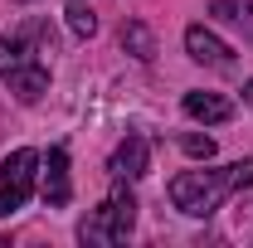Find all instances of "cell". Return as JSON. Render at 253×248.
<instances>
[{"label": "cell", "mask_w": 253, "mask_h": 248, "mask_svg": "<svg viewBox=\"0 0 253 248\" xmlns=\"http://www.w3.org/2000/svg\"><path fill=\"white\" fill-rule=\"evenodd\" d=\"M39 195H44V205H68L73 200V180H68V151L63 146H54L49 151V161H44V185H39Z\"/></svg>", "instance_id": "cell-6"}, {"label": "cell", "mask_w": 253, "mask_h": 248, "mask_svg": "<svg viewBox=\"0 0 253 248\" xmlns=\"http://www.w3.org/2000/svg\"><path fill=\"white\" fill-rule=\"evenodd\" d=\"M131 229H136V200H131V190L112 185V195L78 224V239L83 244H122Z\"/></svg>", "instance_id": "cell-3"}, {"label": "cell", "mask_w": 253, "mask_h": 248, "mask_svg": "<svg viewBox=\"0 0 253 248\" xmlns=\"http://www.w3.org/2000/svg\"><path fill=\"white\" fill-rule=\"evenodd\" d=\"M34 175H39V151H30V146H20L0 161V219L25 209V200L34 195Z\"/></svg>", "instance_id": "cell-4"}, {"label": "cell", "mask_w": 253, "mask_h": 248, "mask_svg": "<svg viewBox=\"0 0 253 248\" xmlns=\"http://www.w3.org/2000/svg\"><path fill=\"white\" fill-rule=\"evenodd\" d=\"M244 97H249V102H253V83H249V88H244Z\"/></svg>", "instance_id": "cell-13"}, {"label": "cell", "mask_w": 253, "mask_h": 248, "mask_svg": "<svg viewBox=\"0 0 253 248\" xmlns=\"http://www.w3.org/2000/svg\"><path fill=\"white\" fill-rule=\"evenodd\" d=\"M214 20L244 30V39H253V0H214Z\"/></svg>", "instance_id": "cell-10"}, {"label": "cell", "mask_w": 253, "mask_h": 248, "mask_svg": "<svg viewBox=\"0 0 253 248\" xmlns=\"http://www.w3.org/2000/svg\"><path fill=\"white\" fill-rule=\"evenodd\" d=\"M122 49L131 54V59L151 63V59H156V34L146 30L141 20H126V25H122Z\"/></svg>", "instance_id": "cell-9"}, {"label": "cell", "mask_w": 253, "mask_h": 248, "mask_svg": "<svg viewBox=\"0 0 253 248\" xmlns=\"http://www.w3.org/2000/svg\"><path fill=\"white\" fill-rule=\"evenodd\" d=\"M146 165H151V146H146V136H126L117 141V151L107 161V170L117 175V180H136V175H146Z\"/></svg>", "instance_id": "cell-7"}, {"label": "cell", "mask_w": 253, "mask_h": 248, "mask_svg": "<svg viewBox=\"0 0 253 248\" xmlns=\"http://www.w3.org/2000/svg\"><path fill=\"white\" fill-rule=\"evenodd\" d=\"M185 117H195V122H205V126H214V122H229L234 117V107H229V97L219 93H185Z\"/></svg>", "instance_id": "cell-8"}, {"label": "cell", "mask_w": 253, "mask_h": 248, "mask_svg": "<svg viewBox=\"0 0 253 248\" xmlns=\"http://www.w3.org/2000/svg\"><path fill=\"white\" fill-rule=\"evenodd\" d=\"M249 185H253V156L224 165V170H180V175L170 180V205H175L180 214L205 219V214H214L224 205V195L249 190Z\"/></svg>", "instance_id": "cell-1"}, {"label": "cell", "mask_w": 253, "mask_h": 248, "mask_svg": "<svg viewBox=\"0 0 253 248\" xmlns=\"http://www.w3.org/2000/svg\"><path fill=\"white\" fill-rule=\"evenodd\" d=\"M185 54L195 63H205V68H229V63H234V49H229L214 30H205V25H190L185 30Z\"/></svg>", "instance_id": "cell-5"}, {"label": "cell", "mask_w": 253, "mask_h": 248, "mask_svg": "<svg viewBox=\"0 0 253 248\" xmlns=\"http://www.w3.org/2000/svg\"><path fill=\"white\" fill-rule=\"evenodd\" d=\"M20 5H30V0H20Z\"/></svg>", "instance_id": "cell-14"}, {"label": "cell", "mask_w": 253, "mask_h": 248, "mask_svg": "<svg viewBox=\"0 0 253 248\" xmlns=\"http://www.w3.org/2000/svg\"><path fill=\"white\" fill-rule=\"evenodd\" d=\"M68 30L78 34V39H88L97 30V15L88 10V0H68Z\"/></svg>", "instance_id": "cell-11"}, {"label": "cell", "mask_w": 253, "mask_h": 248, "mask_svg": "<svg viewBox=\"0 0 253 248\" xmlns=\"http://www.w3.org/2000/svg\"><path fill=\"white\" fill-rule=\"evenodd\" d=\"M0 78L10 83V93L20 97V102H39V97L49 93V63H44L39 44L25 30L0 34Z\"/></svg>", "instance_id": "cell-2"}, {"label": "cell", "mask_w": 253, "mask_h": 248, "mask_svg": "<svg viewBox=\"0 0 253 248\" xmlns=\"http://www.w3.org/2000/svg\"><path fill=\"white\" fill-rule=\"evenodd\" d=\"M180 151L195 156V161H210V156H214V141L200 136V131H185V136H180Z\"/></svg>", "instance_id": "cell-12"}]
</instances>
